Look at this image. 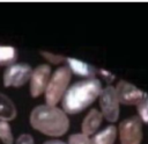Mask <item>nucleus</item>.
<instances>
[{
    "mask_svg": "<svg viewBox=\"0 0 148 144\" xmlns=\"http://www.w3.org/2000/svg\"><path fill=\"white\" fill-rule=\"evenodd\" d=\"M102 85L98 79H87L73 84L61 98V106L67 114H77L91 105L101 94Z\"/></svg>",
    "mask_w": 148,
    "mask_h": 144,
    "instance_id": "f257e3e1",
    "label": "nucleus"
},
{
    "mask_svg": "<svg viewBox=\"0 0 148 144\" xmlns=\"http://www.w3.org/2000/svg\"><path fill=\"white\" fill-rule=\"evenodd\" d=\"M30 124L44 135L58 137L68 130L69 120L62 109L56 106L39 105L30 114Z\"/></svg>",
    "mask_w": 148,
    "mask_h": 144,
    "instance_id": "f03ea898",
    "label": "nucleus"
},
{
    "mask_svg": "<svg viewBox=\"0 0 148 144\" xmlns=\"http://www.w3.org/2000/svg\"><path fill=\"white\" fill-rule=\"evenodd\" d=\"M71 74L72 72L67 66H61L57 69L50 77L47 86L44 91L47 106H56L60 101L71 81Z\"/></svg>",
    "mask_w": 148,
    "mask_h": 144,
    "instance_id": "7ed1b4c3",
    "label": "nucleus"
},
{
    "mask_svg": "<svg viewBox=\"0 0 148 144\" xmlns=\"http://www.w3.org/2000/svg\"><path fill=\"white\" fill-rule=\"evenodd\" d=\"M119 139L121 144H140L142 141V125L138 116L123 120L119 124Z\"/></svg>",
    "mask_w": 148,
    "mask_h": 144,
    "instance_id": "20e7f679",
    "label": "nucleus"
},
{
    "mask_svg": "<svg viewBox=\"0 0 148 144\" xmlns=\"http://www.w3.org/2000/svg\"><path fill=\"white\" fill-rule=\"evenodd\" d=\"M99 106L102 115L109 122H116L119 117V102L117 99L116 89L112 86H106L99 94Z\"/></svg>",
    "mask_w": 148,
    "mask_h": 144,
    "instance_id": "39448f33",
    "label": "nucleus"
},
{
    "mask_svg": "<svg viewBox=\"0 0 148 144\" xmlns=\"http://www.w3.org/2000/svg\"><path fill=\"white\" fill-rule=\"evenodd\" d=\"M31 72L32 70L28 64H13L3 73V85L6 87H20L30 79Z\"/></svg>",
    "mask_w": 148,
    "mask_h": 144,
    "instance_id": "423d86ee",
    "label": "nucleus"
},
{
    "mask_svg": "<svg viewBox=\"0 0 148 144\" xmlns=\"http://www.w3.org/2000/svg\"><path fill=\"white\" fill-rule=\"evenodd\" d=\"M51 75V69L46 64L37 66L30 75V94L34 98L39 96L46 88Z\"/></svg>",
    "mask_w": 148,
    "mask_h": 144,
    "instance_id": "0eeeda50",
    "label": "nucleus"
},
{
    "mask_svg": "<svg viewBox=\"0 0 148 144\" xmlns=\"http://www.w3.org/2000/svg\"><path fill=\"white\" fill-rule=\"evenodd\" d=\"M114 89L118 102L123 105H138L143 96V92L141 89L125 80H119Z\"/></svg>",
    "mask_w": 148,
    "mask_h": 144,
    "instance_id": "6e6552de",
    "label": "nucleus"
},
{
    "mask_svg": "<svg viewBox=\"0 0 148 144\" xmlns=\"http://www.w3.org/2000/svg\"><path fill=\"white\" fill-rule=\"evenodd\" d=\"M65 60L67 62V67L71 72L81 77H86L88 79H95L97 71L92 65L75 58H66Z\"/></svg>",
    "mask_w": 148,
    "mask_h": 144,
    "instance_id": "1a4fd4ad",
    "label": "nucleus"
},
{
    "mask_svg": "<svg viewBox=\"0 0 148 144\" xmlns=\"http://www.w3.org/2000/svg\"><path fill=\"white\" fill-rule=\"evenodd\" d=\"M102 113L97 109H91L87 116L84 117L83 122H82V131H83V135L88 136V135H92L97 129L98 127L101 125L102 123Z\"/></svg>",
    "mask_w": 148,
    "mask_h": 144,
    "instance_id": "9d476101",
    "label": "nucleus"
},
{
    "mask_svg": "<svg viewBox=\"0 0 148 144\" xmlns=\"http://www.w3.org/2000/svg\"><path fill=\"white\" fill-rule=\"evenodd\" d=\"M16 107L14 102L5 94L0 93V121H9L15 118Z\"/></svg>",
    "mask_w": 148,
    "mask_h": 144,
    "instance_id": "9b49d317",
    "label": "nucleus"
},
{
    "mask_svg": "<svg viewBox=\"0 0 148 144\" xmlns=\"http://www.w3.org/2000/svg\"><path fill=\"white\" fill-rule=\"evenodd\" d=\"M117 136V129L114 125H108L102 131L97 132L90 139V144H113Z\"/></svg>",
    "mask_w": 148,
    "mask_h": 144,
    "instance_id": "f8f14e48",
    "label": "nucleus"
},
{
    "mask_svg": "<svg viewBox=\"0 0 148 144\" xmlns=\"http://www.w3.org/2000/svg\"><path fill=\"white\" fill-rule=\"evenodd\" d=\"M16 57H17V53L15 48L0 45V66L13 65L14 62L16 60Z\"/></svg>",
    "mask_w": 148,
    "mask_h": 144,
    "instance_id": "ddd939ff",
    "label": "nucleus"
},
{
    "mask_svg": "<svg viewBox=\"0 0 148 144\" xmlns=\"http://www.w3.org/2000/svg\"><path fill=\"white\" fill-rule=\"evenodd\" d=\"M136 110L140 116L139 118L148 124V94L147 93H143L142 99L136 105Z\"/></svg>",
    "mask_w": 148,
    "mask_h": 144,
    "instance_id": "4468645a",
    "label": "nucleus"
},
{
    "mask_svg": "<svg viewBox=\"0 0 148 144\" xmlns=\"http://www.w3.org/2000/svg\"><path fill=\"white\" fill-rule=\"evenodd\" d=\"M0 139L5 144H13V135L10 125L6 121H0Z\"/></svg>",
    "mask_w": 148,
    "mask_h": 144,
    "instance_id": "2eb2a0df",
    "label": "nucleus"
},
{
    "mask_svg": "<svg viewBox=\"0 0 148 144\" xmlns=\"http://www.w3.org/2000/svg\"><path fill=\"white\" fill-rule=\"evenodd\" d=\"M68 144H90V139L83 134H74L69 136Z\"/></svg>",
    "mask_w": 148,
    "mask_h": 144,
    "instance_id": "dca6fc26",
    "label": "nucleus"
},
{
    "mask_svg": "<svg viewBox=\"0 0 148 144\" xmlns=\"http://www.w3.org/2000/svg\"><path fill=\"white\" fill-rule=\"evenodd\" d=\"M40 55L46 58L49 62H51L52 64H59L61 62H64L66 58L64 56H60V55H54V53H51V52H47V51H42Z\"/></svg>",
    "mask_w": 148,
    "mask_h": 144,
    "instance_id": "f3484780",
    "label": "nucleus"
},
{
    "mask_svg": "<svg viewBox=\"0 0 148 144\" xmlns=\"http://www.w3.org/2000/svg\"><path fill=\"white\" fill-rule=\"evenodd\" d=\"M16 144H34V138L29 134H23L16 139Z\"/></svg>",
    "mask_w": 148,
    "mask_h": 144,
    "instance_id": "a211bd4d",
    "label": "nucleus"
},
{
    "mask_svg": "<svg viewBox=\"0 0 148 144\" xmlns=\"http://www.w3.org/2000/svg\"><path fill=\"white\" fill-rule=\"evenodd\" d=\"M99 73H101V75L103 77V79H104L106 82H111V81L114 79V75L111 74L110 72H108V71L104 70V69H101V70H99Z\"/></svg>",
    "mask_w": 148,
    "mask_h": 144,
    "instance_id": "6ab92c4d",
    "label": "nucleus"
},
{
    "mask_svg": "<svg viewBox=\"0 0 148 144\" xmlns=\"http://www.w3.org/2000/svg\"><path fill=\"white\" fill-rule=\"evenodd\" d=\"M43 144H65V143L61 142V141H58V139H51V141H46V142H44Z\"/></svg>",
    "mask_w": 148,
    "mask_h": 144,
    "instance_id": "aec40b11",
    "label": "nucleus"
}]
</instances>
